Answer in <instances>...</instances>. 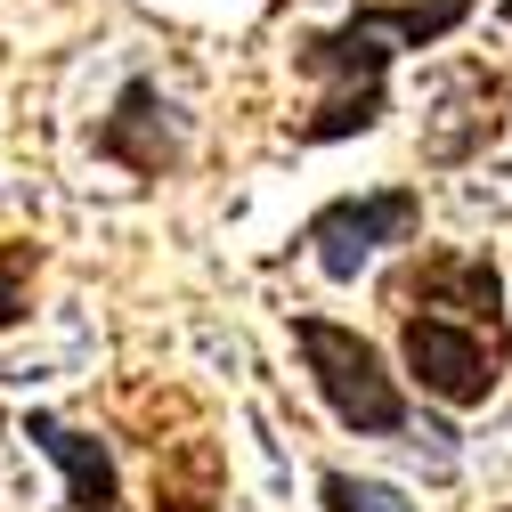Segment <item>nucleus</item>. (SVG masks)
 Returning <instances> with one entry per match:
<instances>
[{
	"label": "nucleus",
	"mask_w": 512,
	"mask_h": 512,
	"mask_svg": "<svg viewBox=\"0 0 512 512\" xmlns=\"http://www.w3.org/2000/svg\"><path fill=\"white\" fill-rule=\"evenodd\" d=\"M480 0H366L350 9L334 33H301L293 41V66L334 82L326 106L301 122V147H334V139H358L382 122V82H391V57L399 49H431L447 41Z\"/></svg>",
	"instance_id": "obj_1"
},
{
	"label": "nucleus",
	"mask_w": 512,
	"mask_h": 512,
	"mask_svg": "<svg viewBox=\"0 0 512 512\" xmlns=\"http://www.w3.org/2000/svg\"><path fill=\"white\" fill-rule=\"evenodd\" d=\"M293 350L309 358V382H317V399L334 407L342 431H358V439H407V431H415L399 382L382 374V350H374L358 326H334V317H293Z\"/></svg>",
	"instance_id": "obj_2"
},
{
	"label": "nucleus",
	"mask_w": 512,
	"mask_h": 512,
	"mask_svg": "<svg viewBox=\"0 0 512 512\" xmlns=\"http://www.w3.org/2000/svg\"><path fill=\"white\" fill-rule=\"evenodd\" d=\"M415 228H423V196L415 187H374V196H334L301 228V244L317 252V269H326L334 285H358V269L374 261V252L407 244Z\"/></svg>",
	"instance_id": "obj_3"
},
{
	"label": "nucleus",
	"mask_w": 512,
	"mask_h": 512,
	"mask_svg": "<svg viewBox=\"0 0 512 512\" xmlns=\"http://www.w3.org/2000/svg\"><path fill=\"white\" fill-rule=\"evenodd\" d=\"M399 358H407V374L423 382L439 407H488L504 342H480V326H456V317L407 309L399 317Z\"/></svg>",
	"instance_id": "obj_4"
},
{
	"label": "nucleus",
	"mask_w": 512,
	"mask_h": 512,
	"mask_svg": "<svg viewBox=\"0 0 512 512\" xmlns=\"http://www.w3.org/2000/svg\"><path fill=\"white\" fill-rule=\"evenodd\" d=\"M98 155L122 163V171H139V179H163L187 155V122H179V106L155 82H122L114 114L98 122Z\"/></svg>",
	"instance_id": "obj_5"
},
{
	"label": "nucleus",
	"mask_w": 512,
	"mask_h": 512,
	"mask_svg": "<svg viewBox=\"0 0 512 512\" xmlns=\"http://www.w3.org/2000/svg\"><path fill=\"white\" fill-rule=\"evenodd\" d=\"M496 98H504V82H496L488 66H456V74L431 90L439 114H431V131H423V155H431V163H472V155L496 139V122H504V114H488Z\"/></svg>",
	"instance_id": "obj_6"
},
{
	"label": "nucleus",
	"mask_w": 512,
	"mask_h": 512,
	"mask_svg": "<svg viewBox=\"0 0 512 512\" xmlns=\"http://www.w3.org/2000/svg\"><path fill=\"white\" fill-rule=\"evenodd\" d=\"M25 439L41 447L57 472H66V504H74V512H114V504H122V480H114L106 439H90V431H74V423H57V415H25Z\"/></svg>",
	"instance_id": "obj_7"
},
{
	"label": "nucleus",
	"mask_w": 512,
	"mask_h": 512,
	"mask_svg": "<svg viewBox=\"0 0 512 512\" xmlns=\"http://www.w3.org/2000/svg\"><path fill=\"white\" fill-rule=\"evenodd\" d=\"M456 293H464V309H472V317H488V326L504 334V317H496V309H504V277H496L488 252H431V261L399 285V301H423L431 317L456 301Z\"/></svg>",
	"instance_id": "obj_8"
},
{
	"label": "nucleus",
	"mask_w": 512,
	"mask_h": 512,
	"mask_svg": "<svg viewBox=\"0 0 512 512\" xmlns=\"http://www.w3.org/2000/svg\"><path fill=\"white\" fill-rule=\"evenodd\" d=\"M212 504V447H187L179 472H155V512H204Z\"/></svg>",
	"instance_id": "obj_9"
},
{
	"label": "nucleus",
	"mask_w": 512,
	"mask_h": 512,
	"mask_svg": "<svg viewBox=\"0 0 512 512\" xmlns=\"http://www.w3.org/2000/svg\"><path fill=\"white\" fill-rule=\"evenodd\" d=\"M317 496H326V512H415L391 480H350V472H326Z\"/></svg>",
	"instance_id": "obj_10"
},
{
	"label": "nucleus",
	"mask_w": 512,
	"mask_h": 512,
	"mask_svg": "<svg viewBox=\"0 0 512 512\" xmlns=\"http://www.w3.org/2000/svg\"><path fill=\"white\" fill-rule=\"evenodd\" d=\"M41 269V244H17V236H0V334L25 317V285Z\"/></svg>",
	"instance_id": "obj_11"
},
{
	"label": "nucleus",
	"mask_w": 512,
	"mask_h": 512,
	"mask_svg": "<svg viewBox=\"0 0 512 512\" xmlns=\"http://www.w3.org/2000/svg\"><path fill=\"white\" fill-rule=\"evenodd\" d=\"M504 17H512V0H504Z\"/></svg>",
	"instance_id": "obj_12"
}]
</instances>
